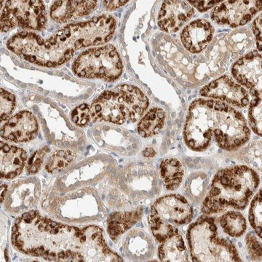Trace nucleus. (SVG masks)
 I'll use <instances>...</instances> for the list:
<instances>
[{
  "instance_id": "f257e3e1",
  "label": "nucleus",
  "mask_w": 262,
  "mask_h": 262,
  "mask_svg": "<svg viewBox=\"0 0 262 262\" xmlns=\"http://www.w3.org/2000/svg\"><path fill=\"white\" fill-rule=\"evenodd\" d=\"M260 179L252 168L245 165L223 169L216 173L202 206V213L210 215L229 208L243 210L257 189Z\"/></svg>"
},
{
  "instance_id": "f03ea898",
  "label": "nucleus",
  "mask_w": 262,
  "mask_h": 262,
  "mask_svg": "<svg viewBox=\"0 0 262 262\" xmlns=\"http://www.w3.org/2000/svg\"><path fill=\"white\" fill-rule=\"evenodd\" d=\"M193 261H241L236 246L220 234L214 218L203 215L187 234Z\"/></svg>"
},
{
  "instance_id": "7ed1b4c3",
  "label": "nucleus",
  "mask_w": 262,
  "mask_h": 262,
  "mask_svg": "<svg viewBox=\"0 0 262 262\" xmlns=\"http://www.w3.org/2000/svg\"><path fill=\"white\" fill-rule=\"evenodd\" d=\"M193 210L189 202L179 194H169L151 206L149 223L151 232L160 243L179 233L178 228L192 221Z\"/></svg>"
},
{
  "instance_id": "20e7f679",
  "label": "nucleus",
  "mask_w": 262,
  "mask_h": 262,
  "mask_svg": "<svg viewBox=\"0 0 262 262\" xmlns=\"http://www.w3.org/2000/svg\"><path fill=\"white\" fill-rule=\"evenodd\" d=\"M217 104L218 101L203 98L191 103L184 129V141L188 147L202 151L211 145Z\"/></svg>"
},
{
  "instance_id": "39448f33",
  "label": "nucleus",
  "mask_w": 262,
  "mask_h": 262,
  "mask_svg": "<svg viewBox=\"0 0 262 262\" xmlns=\"http://www.w3.org/2000/svg\"><path fill=\"white\" fill-rule=\"evenodd\" d=\"M75 75L86 78H98L113 82L122 72L121 58L112 45L84 52L72 65Z\"/></svg>"
},
{
  "instance_id": "423d86ee",
  "label": "nucleus",
  "mask_w": 262,
  "mask_h": 262,
  "mask_svg": "<svg viewBox=\"0 0 262 262\" xmlns=\"http://www.w3.org/2000/svg\"><path fill=\"white\" fill-rule=\"evenodd\" d=\"M213 134L219 146L226 150L241 147L251 136L244 115L222 101L217 104Z\"/></svg>"
},
{
  "instance_id": "0eeeda50",
  "label": "nucleus",
  "mask_w": 262,
  "mask_h": 262,
  "mask_svg": "<svg viewBox=\"0 0 262 262\" xmlns=\"http://www.w3.org/2000/svg\"><path fill=\"white\" fill-rule=\"evenodd\" d=\"M1 11L2 32H7L15 26L39 30L46 24L44 4L39 0L7 1Z\"/></svg>"
},
{
  "instance_id": "6e6552de",
  "label": "nucleus",
  "mask_w": 262,
  "mask_h": 262,
  "mask_svg": "<svg viewBox=\"0 0 262 262\" xmlns=\"http://www.w3.org/2000/svg\"><path fill=\"white\" fill-rule=\"evenodd\" d=\"M261 9L260 1H226L217 5L211 13L215 23L232 27L245 25Z\"/></svg>"
},
{
  "instance_id": "1a4fd4ad",
  "label": "nucleus",
  "mask_w": 262,
  "mask_h": 262,
  "mask_svg": "<svg viewBox=\"0 0 262 262\" xmlns=\"http://www.w3.org/2000/svg\"><path fill=\"white\" fill-rule=\"evenodd\" d=\"M91 115L96 121L122 125L128 119L123 98L116 88L103 93L91 105Z\"/></svg>"
},
{
  "instance_id": "9d476101",
  "label": "nucleus",
  "mask_w": 262,
  "mask_h": 262,
  "mask_svg": "<svg viewBox=\"0 0 262 262\" xmlns=\"http://www.w3.org/2000/svg\"><path fill=\"white\" fill-rule=\"evenodd\" d=\"M201 94L205 97L220 99L239 108L246 107L249 103L248 91L227 75L203 88Z\"/></svg>"
},
{
  "instance_id": "9b49d317",
  "label": "nucleus",
  "mask_w": 262,
  "mask_h": 262,
  "mask_svg": "<svg viewBox=\"0 0 262 262\" xmlns=\"http://www.w3.org/2000/svg\"><path fill=\"white\" fill-rule=\"evenodd\" d=\"M232 72L235 80L251 90L254 97L261 96V56L257 51L251 52L239 59Z\"/></svg>"
},
{
  "instance_id": "f8f14e48",
  "label": "nucleus",
  "mask_w": 262,
  "mask_h": 262,
  "mask_svg": "<svg viewBox=\"0 0 262 262\" xmlns=\"http://www.w3.org/2000/svg\"><path fill=\"white\" fill-rule=\"evenodd\" d=\"M38 123L29 112H21L12 117L1 129V136L7 141L26 142L34 139L38 134Z\"/></svg>"
},
{
  "instance_id": "ddd939ff",
  "label": "nucleus",
  "mask_w": 262,
  "mask_h": 262,
  "mask_svg": "<svg viewBox=\"0 0 262 262\" xmlns=\"http://www.w3.org/2000/svg\"><path fill=\"white\" fill-rule=\"evenodd\" d=\"M194 8L184 1H165L160 9L158 24L166 32H176L194 15Z\"/></svg>"
},
{
  "instance_id": "4468645a",
  "label": "nucleus",
  "mask_w": 262,
  "mask_h": 262,
  "mask_svg": "<svg viewBox=\"0 0 262 262\" xmlns=\"http://www.w3.org/2000/svg\"><path fill=\"white\" fill-rule=\"evenodd\" d=\"M213 28L205 20H196L183 29L181 38L184 47L193 53L204 50L213 38Z\"/></svg>"
},
{
  "instance_id": "2eb2a0df",
  "label": "nucleus",
  "mask_w": 262,
  "mask_h": 262,
  "mask_svg": "<svg viewBox=\"0 0 262 262\" xmlns=\"http://www.w3.org/2000/svg\"><path fill=\"white\" fill-rule=\"evenodd\" d=\"M2 178L12 179L21 173L27 160L25 150L0 143Z\"/></svg>"
},
{
  "instance_id": "dca6fc26",
  "label": "nucleus",
  "mask_w": 262,
  "mask_h": 262,
  "mask_svg": "<svg viewBox=\"0 0 262 262\" xmlns=\"http://www.w3.org/2000/svg\"><path fill=\"white\" fill-rule=\"evenodd\" d=\"M116 89L123 98L128 113V120L132 122L137 121L147 110L149 99L140 89L130 84H122Z\"/></svg>"
},
{
  "instance_id": "f3484780",
  "label": "nucleus",
  "mask_w": 262,
  "mask_h": 262,
  "mask_svg": "<svg viewBox=\"0 0 262 262\" xmlns=\"http://www.w3.org/2000/svg\"><path fill=\"white\" fill-rule=\"evenodd\" d=\"M97 1H56L51 7V15L56 21L66 22L91 13Z\"/></svg>"
},
{
  "instance_id": "a211bd4d",
  "label": "nucleus",
  "mask_w": 262,
  "mask_h": 262,
  "mask_svg": "<svg viewBox=\"0 0 262 262\" xmlns=\"http://www.w3.org/2000/svg\"><path fill=\"white\" fill-rule=\"evenodd\" d=\"M124 248L127 256L136 260L149 258L154 252L151 239L141 230H134L127 234Z\"/></svg>"
},
{
  "instance_id": "6ab92c4d",
  "label": "nucleus",
  "mask_w": 262,
  "mask_h": 262,
  "mask_svg": "<svg viewBox=\"0 0 262 262\" xmlns=\"http://www.w3.org/2000/svg\"><path fill=\"white\" fill-rule=\"evenodd\" d=\"M159 258L162 261H187L188 251L182 236L173 234L161 243Z\"/></svg>"
},
{
  "instance_id": "aec40b11",
  "label": "nucleus",
  "mask_w": 262,
  "mask_h": 262,
  "mask_svg": "<svg viewBox=\"0 0 262 262\" xmlns=\"http://www.w3.org/2000/svg\"><path fill=\"white\" fill-rule=\"evenodd\" d=\"M143 208L134 211L117 212L110 216L108 221V232L110 237L115 241L122 234L131 228L142 215Z\"/></svg>"
},
{
  "instance_id": "412c9836",
  "label": "nucleus",
  "mask_w": 262,
  "mask_h": 262,
  "mask_svg": "<svg viewBox=\"0 0 262 262\" xmlns=\"http://www.w3.org/2000/svg\"><path fill=\"white\" fill-rule=\"evenodd\" d=\"M160 175L168 190H176L182 184L184 170L182 163L174 158H167L160 164Z\"/></svg>"
},
{
  "instance_id": "4be33fe9",
  "label": "nucleus",
  "mask_w": 262,
  "mask_h": 262,
  "mask_svg": "<svg viewBox=\"0 0 262 262\" xmlns=\"http://www.w3.org/2000/svg\"><path fill=\"white\" fill-rule=\"evenodd\" d=\"M165 119V113L162 108H151L141 118L138 125V132L144 138L156 135L163 128Z\"/></svg>"
},
{
  "instance_id": "5701e85b",
  "label": "nucleus",
  "mask_w": 262,
  "mask_h": 262,
  "mask_svg": "<svg viewBox=\"0 0 262 262\" xmlns=\"http://www.w3.org/2000/svg\"><path fill=\"white\" fill-rule=\"evenodd\" d=\"M209 178L206 174L198 172L189 176L184 186V193L192 202L199 203L206 195Z\"/></svg>"
},
{
  "instance_id": "b1692460",
  "label": "nucleus",
  "mask_w": 262,
  "mask_h": 262,
  "mask_svg": "<svg viewBox=\"0 0 262 262\" xmlns=\"http://www.w3.org/2000/svg\"><path fill=\"white\" fill-rule=\"evenodd\" d=\"M220 225L225 233L231 237L242 236L247 228L246 219L239 212L229 211L222 215Z\"/></svg>"
},
{
  "instance_id": "393cba45",
  "label": "nucleus",
  "mask_w": 262,
  "mask_h": 262,
  "mask_svg": "<svg viewBox=\"0 0 262 262\" xmlns=\"http://www.w3.org/2000/svg\"><path fill=\"white\" fill-rule=\"evenodd\" d=\"M76 155L70 150H58L55 151L46 163V169L48 173L58 172L70 165L75 160Z\"/></svg>"
},
{
  "instance_id": "a878e982",
  "label": "nucleus",
  "mask_w": 262,
  "mask_h": 262,
  "mask_svg": "<svg viewBox=\"0 0 262 262\" xmlns=\"http://www.w3.org/2000/svg\"><path fill=\"white\" fill-rule=\"evenodd\" d=\"M261 189H260L253 198L249 210L250 223L260 238H261Z\"/></svg>"
},
{
  "instance_id": "bb28decb",
  "label": "nucleus",
  "mask_w": 262,
  "mask_h": 262,
  "mask_svg": "<svg viewBox=\"0 0 262 262\" xmlns=\"http://www.w3.org/2000/svg\"><path fill=\"white\" fill-rule=\"evenodd\" d=\"M261 96L254 97L250 103L248 118L255 134L261 136Z\"/></svg>"
},
{
  "instance_id": "cd10ccee",
  "label": "nucleus",
  "mask_w": 262,
  "mask_h": 262,
  "mask_svg": "<svg viewBox=\"0 0 262 262\" xmlns=\"http://www.w3.org/2000/svg\"><path fill=\"white\" fill-rule=\"evenodd\" d=\"M1 120H7L13 113L15 106L14 95L1 89Z\"/></svg>"
},
{
  "instance_id": "c85d7f7f",
  "label": "nucleus",
  "mask_w": 262,
  "mask_h": 262,
  "mask_svg": "<svg viewBox=\"0 0 262 262\" xmlns=\"http://www.w3.org/2000/svg\"><path fill=\"white\" fill-rule=\"evenodd\" d=\"M248 253L253 261H261V244L253 232H250L246 237Z\"/></svg>"
},
{
  "instance_id": "c756f323",
  "label": "nucleus",
  "mask_w": 262,
  "mask_h": 262,
  "mask_svg": "<svg viewBox=\"0 0 262 262\" xmlns=\"http://www.w3.org/2000/svg\"><path fill=\"white\" fill-rule=\"evenodd\" d=\"M72 121L79 126H85L91 120V108L82 103L75 108L72 114Z\"/></svg>"
},
{
  "instance_id": "7c9ffc66",
  "label": "nucleus",
  "mask_w": 262,
  "mask_h": 262,
  "mask_svg": "<svg viewBox=\"0 0 262 262\" xmlns=\"http://www.w3.org/2000/svg\"><path fill=\"white\" fill-rule=\"evenodd\" d=\"M44 157L45 154L42 151H36L34 155H32L27 165V169L29 173L34 174L39 171L43 163Z\"/></svg>"
},
{
  "instance_id": "2f4dec72",
  "label": "nucleus",
  "mask_w": 262,
  "mask_h": 262,
  "mask_svg": "<svg viewBox=\"0 0 262 262\" xmlns=\"http://www.w3.org/2000/svg\"><path fill=\"white\" fill-rule=\"evenodd\" d=\"M253 32L256 36V44L258 51H261L262 33H261V15H260L255 19L253 22Z\"/></svg>"
},
{
  "instance_id": "473e14b6",
  "label": "nucleus",
  "mask_w": 262,
  "mask_h": 262,
  "mask_svg": "<svg viewBox=\"0 0 262 262\" xmlns=\"http://www.w3.org/2000/svg\"><path fill=\"white\" fill-rule=\"evenodd\" d=\"M189 3H191L192 5L200 10L201 12L206 11L210 8H213L215 4H219L220 1H213V0H210V1H189Z\"/></svg>"
},
{
  "instance_id": "72a5a7b5",
  "label": "nucleus",
  "mask_w": 262,
  "mask_h": 262,
  "mask_svg": "<svg viewBox=\"0 0 262 262\" xmlns=\"http://www.w3.org/2000/svg\"><path fill=\"white\" fill-rule=\"evenodd\" d=\"M128 1H125V0H117V1H104L103 5L106 7L107 10H117L119 8L122 6L127 3Z\"/></svg>"
},
{
  "instance_id": "f704fd0d",
  "label": "nucleus",
  "mask_w": 262,
  "mask_h": 262,
  "mask_svg": "<svg viewBox=\"0 0 262 262\" xmlns=\"http://www.w3.org/2000/svg\"><path fill=\"white\" fill-rule=\"evenodd\" d=\"M142 154L145 158H153L156 155V151L154 148L147 147L143 151Z\"/></svg>"
},
{
  "instance_id": "c9c22d12",
  "label": "nucleus",
  "mask_w": 262,
  "mask_h": 262,
  "mask_svg": "<svg viewBox=\"0 0 262 262\" xmlns=\"http://www.w3.org/2000/svg\"><path fill=\"white\" fill-rule=\"evenodd\" d=\"M7 191V186L2 185L1 187V203H3V200H4L5 192Z\"/></svg>"
}]
</instances>
